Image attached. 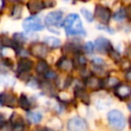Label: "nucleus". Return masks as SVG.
<instances>
[{"label":"nucleus","instance_id":"f257e3e1","mask_svg":"<svg viewBox=\"0 0 131 131\" xmlns=\"http://www.w3.org/2000/svg\"><path fill=\"white\" fill-rule=\"evenodd\" d=\"M63 28L68 35H82L84 34L83 25L78 14L72 13L69 14L63 20Z\"/></svg>","mask_w":131,"mask_h":131},{"label":"nucleus","instance_id":"f03ea898","mask_svg":"<svg viewBox=\"0 0 131 131\" xmlns=\"http://www.w3.org/2000/svg\"><path fill=\"white\" fill-rule=\"evenodd\" d=\"M107 121H108L110 125L115 130L121 131L125 127L124 115L120 111H118V110H113V111L108 112V114H107Z\"/></svg>","mask_w":131,"mask_h":131},{"label":"nucleus","instance_id":"7ed1b4c3","mask_svg":"<svg viewBox=\"0 0 131 131\" xmlns=\"http://www.w3.org/2000/svg\"><path fill=\"white\" fill-rule=\"evenodd\" d=\"M23 27L28 32H36V31H41L44 29L41 18L37 15H32L30 17H27L23 21Z\"/></svg>","mask_w":131,"mask_h":131},{"label":"nucleus","instance_id":"20e7f679","mask_svg":"<svg viewBox=\"0 0 131 131\" xmlns=\"http://www.w3.org/2000/svg\"><path fill=\"white\" fill-rule=\"evenodd\" d=\"M67 127L69 131H86L88 125L84 119L80 117H74L69 120Z\"/></svg>","mask_w":131,"mask_h":131},{"label":"nucleus","instance_id":"39448f33","mask_svg":"<svg viewBox=\"0 0 131 131\" xmlns=\"http://www.w3.org/2000/svg\"><path fill=\"white\" fill-rule=\"evenodd\" d=\"M62 21V12L61 11H52L45 16L46 26H59Z\"/></svg>","mask_w":131,"mask_h":131},{"label":"nucleus","instance_id":"423d86ee","mask_svg":"<svg viewBox=\"0 0 131 131\" xmlns=\"http://www.w3.org/2000/svg\"><path fill=\"white\" fill-rule=\"evenodd\" d=\"M95 11H96V16L100 20L101 24L105 25L108 23V20L111 18V11L108 10V8L101 6V5H98V6H96Z\"/></svg>","mask_w":131,"mask_h":131},{"label":"nucleus","instance_id":"0eeeda50","mask_svg":"<svg viewBox=\"0 0 131 131\" xmlns=\"http://www.w3.org/2000/svg\"><path fill=\"white\" fill-rule=\"evenodd\" d=\"M96 48L99 52L106 53L112 49V45H111V43L107 39L100 37V38L96 39Z\"/></svg>","mask_w":131,"mask_h":131},{"label":"nucleus","instance_id":"6e6552de","mask_svg":"<svg viewBox=\"0 0 131 131\" xmlns=\"http://www.w3.org/2000/svg\"><path fill=\"white\" fill-rule=\"evenodd\" d=\"M116 94L120 98L125 99L131 95V87L126 84H120L116 87Z\"/></svg>","mask_w":131,"mask_h":131},{"label":"nucleus","instance_id":"1a4fd4ad","mask_svg":"<svg viewBox=\"0 0 131 131\" xmlns=\"http://www.w3.org/2000/svg\"><path fill=\"white\" fill-rule=\"evenodd\" d=\"M48 47L45 44H35L32 46V53L38 57H44L47 55Z\"/></svg>","mask_w":131,"mask_h":131},{"label":"nucleus","instance_id":"9d476101","mask_svg":"<svg viewBox=\"0 0 131 131\" xmlns=\"http://www.w3.org/2000/svg\"><path fill=\"white\" fill-rule=\"evenodd\" d=\"M33 67V62L30 59L27 58H23L18 61L17 63V72L18 73H26L29 72Z\"/></svg>","mask_w":131,"mask_h":131},{"label":"nucleus","instance_id":"9b49d317","mask_svg":"<svg viewBox=\"0 0 131 131\" xmlns=\"http://www.w3.org/2000/svg\"><path fill=\"white\" fill-rule=\"evenodd\" d=\"M44 7H45V5H44L43 2L40 1V0H33V1H31V2L28 4V8H29V10H30L32 13H37V12H39L41 9H43Z\"/></svg>","mask_w":131,"mask_h":131},{"label":"nucleus","instance_id":"f8f14e48","mask_svg":"<svg viewBox=\"0 0 131 131\" xmlns=\"http://www.w3.org/2000/svg\"><path fill=\"white\" fill-rule=\"evenodd\" d=\"M1 104L2 105H8V106H14L15 105V97L11 94L1 93Z\"/></svg>","mask_w":131,"mask_h":131},{"label":"nucleus","instance_id":"ddd939ff","mask_svg":"<svg viewBox=\"0 0 131 131\" xmlns=\"http://www.w3.org/2000/svg\"><path fill=\"white\" fill-rule=\"evenodd\" d=\"M57 67H58L60 70L70 71V70H72V68H73V62H72L70 59L66 58V57H62V58H60L59 61L57 62Z\"/></svg>","mask_w":131,"mask_h":131},{"label":"nucleus","instance_id":"4468645a","mask_svg":"<svg viewBox=\"0 0 131 131\" xmlns=\"http://www.w3.org/2000/svg\"><path fill=\"white\" fill-rule=\"evenodd\" d=\"M27 119L31 122V123H39L42 119V115L39 112H29L27 114Z\"/></svg>","mask_w":131,"mask_h":131},{"label":"nucleus","instance_id":"2eb2a0df","mask_svg":"<svg viewBox=\"0 0 131 131\" xmlns=\"http://www.w3.org/2000/svg\"><path fill=\"white\" fill-rule=\"evenodd\" d=\"M45 42L49 47H53V48H56L60 45V40L55 37H46Z\"/></svg>","mask_w":131,"mask_h":131},{"label":"nucleus","instance_id":"dca6fc26","mask_svg":"<svg viewBox=\"0 0 131 131\" xmlns=\"http://www.w3.org/2000/svg\"><path fill=\"white\" fill-rule=\"evenodd\" d=\"M36 70H37V73L42 74V75H45V74L49 71V68H48V64H47L45 61L40 60V61L38 62V64H37Z\"/></svg>","mask_w":131,"mask_h":131},{"label":"nucleus","instance_id":"f3484780","mask_svg":"<svg viewBox=\"0 0 131 131\" xmlns=\"http://www.w3.org/2000/svg\"><path fill=\"white\" fill-rule=\"evenodd\" d=\"M19 102H20V106H21L24 110H26V111H29V110H30L31 104H30V102H29L27 96L21 95V96H20V99H19Z\"/></svg>","mask_w":131,"mask_h":131},{"label":"nucleus","instance_id":"a211bd4d","mask_svg":"<svg viewBox=\"0 0 131 131\" xmlns=\"http://www.w3.org/2000/svg\"><path fill=\"white\" fill-rule=\"evenodd\" d=\"M88 85H89L91 88L96 89V88L99 87L100 81H99L97 78H89V80H88Z\"/></svg>","mask_w":131,"mask_h":131},{"label":"nucleus","instance_id":"6ab92c4d","mask_svg":"<svg viewBox=\"0 0 131 131\" xmlns=\"http://www.w3.org/2000/svg\"><path fill=\"white\" fill-rule=\"evenodd\" d=\"M81 12H82V14L84 15V17H85L88 21H93V15H92V13H91L88 9L82 8V9H81Z\"/></svg>","mask_w":131,"mask_h":131},{"label":"nucleus","instance_id":"aec40b11","mask_svg":"<svg viewBox=\"0 0 131 131\" xmlns=\"http://www.w3.org/2000/svg\"><path fill=\"white\" fill-rule=\"evenodd\" d=\"M125 16H126V14H125L124 9H120V10H119V11H117V12L115 13V15H114V17H115L116 19H118L119 21H120V20H122L123 18H125Z\"/></svg>","mask_w":131,"mask_h":131},{"label":"nucleus","instance_id":"412c9836","mask_svg":"<svg viewBox=\"0 0 131 131\" xmlns=\"http://www.w3.org/2000/svg\"><path fill=\"white\" fill-rule=\"evenodd\" d=\"M94 47H95V46L93 45L92 42H87V43L85 44V46H84L86 52H88V53H92V52L94 51Z\"/></svg>","mask_w":131,"mask_h":131},{"label":"nucleus","instance_id":"4be33fe9","mask_svg":"<svg viewBox=\"0 0 131 131\" xmlns=\"http://www.w3.org/2000/svg\"><path fill=\"white\" fill-rule=\"evenodd\" d=\"M92 61H93V63H96V64H103V62H102L103 60L100 58H94Z\"/></svg>","mask_w":131,"mask_h":131},{"label":"nucleus","instance_id":"5701e85b","mask_svg":"<svg viewBox=\"0 0 131 131\" xmlns=\"http://www.w3.org/2000/svg\"><path fill=\"white\" fill-rule=\"evenodd\" d=\"M129 124H130V127H131V116H130V119H129Z\"/></svg>","mask_w":131,"mask_h":131},{"label":"nucleus","instance_id":"b1692460","mask_svg":"<svg viewBox=\"0 0 131 131\" xmlns=\"http://www.w3.org/2000/svg\"><path fill=\"white\" fill-rule=\"evenodd\" d=\"M128 106H129V108H130V110H131V103H130V104H129V105H128Z\"/></svg>","mask_w":131,"mask_h":131},{"label":"nucleus","instance_id":"393cba45","mask_svg":"<svg viewBox=\"0 0 131 131\" xmlns=\"http://www.w3.org/2000/svg\"><path fill=\"white\" fill-rule=\"evenodd\" d=\"M81 1H84L85 2V1H88V0H81Z\"/></svg>","mask_w":131,"mask_h":131}]
</instances>
